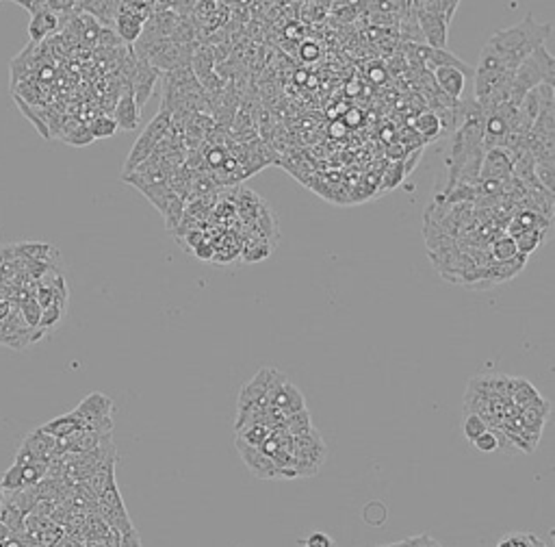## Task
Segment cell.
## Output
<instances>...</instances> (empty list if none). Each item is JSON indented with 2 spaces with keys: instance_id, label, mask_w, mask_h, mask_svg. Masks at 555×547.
<instances>
[{
  "instance_id": "obj_1",
  "label": "cell",
  "mask_w": 555,
  "mask_h": 547,
  "mask_svg": "<svg viewBox=\"0 0 555 547\" xmlns=\"http://www.w3.org/2000/svg\"><path fill=\"white\" fill-rule=\"evenodd\" d=\"M551 35H553V24L536 22L532 13H527L514 27L501 29L495 35H490L486 44H490L516 70L534 51H538L540 46H547V39Z\"/></svg>"
},
{
  "instance_id": "obj_2",
  "label": "cell",
  "mask_w": 555,
  "mask_h": 547,
  "mask_svg": "<svg viewBox=\"0 0 555 547\" xmlns=\"http://www.w3.org/2000/svg\"><path fill=\"white\" fill-rule=\"evenodd\" d=\"M538 85L555 87V59L547 46H540L514 70V79L508 87V103L518 107L525 94Z\"/></svg>"
},
{
  "instance_id": "obj_3",
  "label": "cell",
  "mask_w": 555,
  "mask_h": 547,
  "mask_svg": "<svg viewBox=\"0 0 555 547\" xmlns=\"http://www.w3.org/2000/svg\"><path fill=\"white\" fill-rule=\"evenodd\" d=\"M169 127H171V115L161 109L152 120H150V124L141 131V135L133 143L131 153H129V159H126V163H124L122 176H124V174L135 172L143 161H148L150 157H152L157 143L165 137V133L169 131Z\"/></svg>"
},
{
  "instance_id": "obj_4",
  "label": "cell",
  "mask_w": 555,
  "mask_h": 547,
  "mask_svg": "<svg viewBox=\"0 0 555 547\" xmlns=\"http://www.w3.org/2000/svg\"><path fill=\"white\" fill-rule=\"evenodd\" d=\"M155 3L150 0H133V3H119L117 7V18L113 22L115 35L119 37V41L133 46L141 33H143V24L148 20V15L152 13Z\"/></svg>"
},
{
  "instance_id": "obj_5",
  "label": "cell",
  "mask_w": 555,
  "mask_h": 547,
  "mask_svg": "<svg viewBox=\"0 0 555 547\" xmlns=\"http://www.w3.org/2000/svg\"><path fill=\"white\" fill-rule=\"evenodd\" d=\"M113 400L109 395L93 391L87 397H83V402L74 408V415L81 419L83 428L103 432V435H111L113 430Z\"/></svg>"
},
{
  "instance_id": "obj_6",
  "label": "cell",
  "mask_w": 555,
  "mask_h": 547,
  "mask_svg": "<svg viewBox=\"0 0 555 547\" xmlns=\"http://www.w3.org/2000/svg\"><path fill=\"white\" fill-rule=\"evenodd\" d=\"M287 374H282L280 369L275 367H261L254 378L245 382L239 391V408L241 406H267V395L269 391L280 382Z\"/></svg>"
},
{
  "instance_id": "obj_7",
  "label": "cell",
  "mask_w": 555,
  "mask_h": 547,
  "mask_svg": "<svg viewBox=\"0 0 555 547\" xmlns=\"http://www.w3.org/2000/svg\"><path fill=\"white\" fill-rule=\"evenodd\" d=\"M159 79H161V72L155 65H150L145 59L135 55V70L131 74L129 87H131V91L135 96V103H137L139 111L145 107V103L150 101V98H152L155 85H157Z\"/></svg>"
},
{
  "instance_id": "obj_8",
  "label": "cell",
  "mask_w": 555,
  "mask_h": 547,
  "mask_svg": "<svg viewBox=\"0 0 555 547\" xmlns=\"http://www.w3.org/2000/svg\"><path fill=\"white\" fill-rule=\"evenodd\" d=\"M267 406L271 408H278L285 417L293 415V413H299V411H304L306 408V397L304 393H301L291 380L289 376H285L280 382H278L269 395H267Z\"/></svg>"
},
{
  "instance_id": "obj_9",
  "label": "cell",
  "mask_w": 555,
  "mask_h": 547,
  "mask_svg": "<svg viewBox=\"0 0 555 547\" xmlns=\"http://www.w3.org/2000/svg\"><path fill=\"white\" fill-rule=\"evenodd\" d=\"M412 7V5H410ZM414 15H417V22H419V29H421V35H423V41L425 46L430 48H436V51H447V41H449V24L445 18L440 15H434V13H427V11H421V9H414Z\"/></svg>"
},
{
  "instance_id": "obj_10",
  "label": "cell",
  "mask_w": 555,
  "mask_h": 547,
  "mask_svg": "<svg viewBox=\"0 0 555 547\" xmlns=\"http://www.w3.org/2000/svg\"><path fill=\"white\" fill-rule=\"evenodd\" d=\"M291 452H293L295 458L304 461V463H311V465L321 469V465H323V461L327 456V445H325L323 437L313 428V430H308L304 435L293 437Z\"/></svg>"
},
{
  "instance_id": "obj_11",
  "label": "cell",
  "mask_w": 555,
  "mask_h": 547,
  "mask_svg": "<svg viewBox=\"0 0 555 547\" xmlns=\"http://www.w3.org/2000/svg\"><path fill=\"white\" fill-rule=\"evenodd\" d=\"M235 445H237V450H239L245 467L256 478H261V480H275V478H280V471H278V467L273 465V461L263 450H259V447H249V445H245V443H241L237 439H235Z\"/></svg>"
},
{
  "instance_id": "obj_12",
  "label": "cell",
  "mask_w": 555,
  "mask_h": 547,
  "mask_svg": "<svg viewBox=\"0 0 555 547\" xmlns=\"http://www.w3.org/2000/svg\"><path fill=\"white\" fill-rule=\"evenodd\" d=\"M510 176H512V161H510L508 153L501 150V148H490V150H484L479 181L503 183Z\"/></svg>"
},
{
  "instance_id": "obj_13",
  "label": "cell",
  "mask_w": 555,
  "mask_h": 547,
  "mask_svg": "<svg viewBox=\"0 0 555 547\" xmlns=\"http://www.w3.org/2000/svg\"><path fill=\"white\" fill-rule=\"evenodd\" d=\"M20 447H24L37 463H50L53 458H57V439L41 432V428L31 430L20 443Z\"/></svg>"
},
{
  "instance_id": "obj_14",
  "label": "cell",
  "mask_w": 555,
  "mask_h": 547,
  "mask_svg": "<svg viewBox=\"0 0 555 547\" xmlns=\"http://www.w3.org/2000/svg\"><path fill=\"white\" fill-rule=\"evenodd\" d=\"M117 124V131H137L141 122V111L135 103V96L131 89H124L122 96L117 98V105L111 115Z\"/></svg>"
},
{
  "instance_id": "obj_15",
  "label": "cell",
  "mask_w": 555,
  "mask_h": 547,
  "mask_svg": "<svg viewBox=\"0 0 555 547\" xmlns=\"http://www.w3.org/2000/svg\"><path fill=\"white\" fill-rule=\"evenodd\" d=\"M432 79H434L436 87L445 94L447 101L458 103L462 98L466 77L460 70H456V67H434L432 70Z\"/></svg>"
},
{
  "instance_id": "obj_16",
  "label": "cell",
  "mask_w": 555,
  "mask_h": 547,
  "mask_svg": "<svg viewBox=\"0 0 555 547\" xmlns=\"http://www.w3.org/2000/svg\"><path fill=\"white\" fill-rule=\"evenodd\" d=\"M59 27H61V20H59V15H55L53 11L48 9L46 0H44V7H41V9H37L35 13H31V22H29V29H27V33H29V37H31V44L35 46V44L44 41L48 35L57 33V31H59Z\"/></svg>"
},
{
  "instance_id": "obj_17",
  "label": "cell",
  "mask_w": 555,
  "mask_h": 547,
  "mask_svg": "<svg viewBox=\"0 0 555 547\" xmlns=\"http://www.w3.org/2000/svg\"><path fill=\"white\" fill-rule=\"evenodd\" d=\"M551 413V402L549 400H540L534 406H527L518 413V421L525 432H529L536 439H542V430L547 426V419Z\"/></svg>"
},
{
  "instance_id": "obj_18",
  "label": "cell",
  "mask_w": 555,
  "mask_h": 547,
  "mask_svg": "<svg viewBox=\"0 0 555 547\" xmlns=\"http://www.w3.org/2000/svg\"><path fill=\"white\" fill-rule=\"evenodd\" d=\"M117 0H81L79 11L93 18L103 29H111L117 18Z\"/></svg>"
},
{
  "instance_id": "obj_19",
  "label": "cell",
  "mask_w": 555,
  "mask_h": 547,
  "mask_svg": "<svg viewBox=\"0 0 555 547\" xmlns=\"http://www.w3.org/2000/svg\"><path fill=\"white\" fill-rule=\"evenodd\" d=\"M215 51L213 46H209L207 41H195L193 44V55H191V72L193 77L197 79V83L202 79H207L209 74L215 72Z\"/></svg>"
},
{
  "instance_id": "obj_20",
  "label": "cell",
  "mask_w": 555,
  "mask_h": 547,
  "mask_svg": "<svg viewBox=\"0 0 555 547\" xmlns=\"http://www.w3.org/2000/svg\"><path fill=\"white\" fill-rule=\"evenodd\" d=\"M124 183H129V185H133V187H137L150 202H152L157 209H159V213L163 215L165 213V209H167V205H169V200L174 198V191L169 189V185H167V181H163V183H139V181H131V179H124Z\"/></svg>"
},
{
  "instance_id": "obj_21",
  "label": "cell",
  "mask_w": 555,
  "mask_h": 547,
  "mask_svg": "<svg viewBox=\"0 0 555 547\" xmlns=\"http://www.w3.org/2000/svg\"><path fill=\"white\" fill-rule=\"evenodd\" d=\"M39 428H41V432H46V435H50L53 439L59 441V439H67L74 432H79L83 428V424H81V419L74 415V411H72V413H65V415H59L55 419L46 421V424L39 426Z\"/></svg>"
},
{
  "instance_id": "obj_22",
  "label": "cell",
  "mask_w": 555,
  "mask_h": 547,
  "mask_svg": "<svg viewBox=\"0 0 555 547\" xmlns=\"http://www.w3.org/2000/svg\"><path fill=\"white\" fill-rule=\"evenodd\" d=\"M544 397L540 395V391L525 378H514V385H512V393H510V402L514 406H518L521 411L527 408V406H534L538 404Z\"/></svg>"
},
{
  "instance_id": "obj_23",
  "label": "cell",
  "mask_w": 555,
  "mask_h": 547,
  "mask_svg": "<svg viewBox=\"0 0 555 547\" xmlns=\"http://www.w3.org/2000/svg\"><path fill=\"white\" fill-rule=\"evenodd\" d=\"M414 131L423 137V141L438 139V137L443 135L440 115H438L436 111H423V113L414 120Z\"/></svg>"
},
{
  "instance_id": "obj_24",
  "label": "cell",
  "mask_w": 555,
  "mask_h": 547,
  "mask_svg": "<svg viewBox=\"0 0 555 547\" xmlns=\"http://www.w3.org/2000/svg\"><path fill=\"white\" fill-rule=\"evenodd\" d=\"M410 5L414 9H421V11H427V13L440 15L447 22L453 20V15H456V11L460 7L458 0H414V3H410Z\"/></svg>"
},
{
  "instance_id": "obj_25",
  "label": "cell",
  "mask_w": 555,
  "mask_h": 547,
  "mask_svg": "<svg viewBox=\"0 0 555 547\" xmlns=\"http://www.w3.org/2000/svg\"><path fill=\"white\" fill-rule=\"evenodd\" d=\"M59 137H61V141H65L70 146H89L93 141L87 124H83L79 120H67L65 127H63V133Z\"/></svg>"
},
{
  "instance_id": "obj_26",
  "label": "cell",
  "mask_w": 555,
  "mask_h": 547,
  "mask_svg": "<svg viewBox=\"0 0 555 547\" xmlns=\"http://www.w3.org/2000/svg\"><path fill=\"white\" fill-rule=\"evenodd\" d=\"M549 237V231H525L521 233L514 243H516V252L523 255V257H529L536 247H540Z\"/></svg>"
},
{
  "instance_id": "obj_27",
  "label": "cell",
  "mask_w": 555,
  "mask_h": 547,
  "mask_svg": "<svg viewBox=\"0 0 555 547\" xmlns=\"http://www.w3.org/2000/svg\"><path fill=\"white\" fill-rule=\"evenodd\" d=\"M20 317L27 324L29 330H37L39 328V319H41V307L37 304L35 295H27L24 300H20Z\"/></svg>"
},
{
  "instance_id": "obj_28",
  "label": "cell",
  "mask_w": 555,
  "mask_h": 547,
  "mask_svg": "<svg viewBox=\"0 0 555 547\" xmlns=\"http://www.w3.org/2000/svg\"><path fill=\"white\" fill-rule=\"evenodd\" d=\"M87 129L91 133L93 139H105V137H111L117 133V124L111 115L107 113H98L89 124H87Z\"/></svg>"
},
{
  "instance_id": "obj_29",
  "label": "cell",
  "mask_w": 555,
  "mask_h": 547,
  "mask_svg": "<svg viewBox=\"0 0 555 547\" xmlns=\"http://www.w3.org/2000/svg\"><path fill=\"white\" fill-rule=\"evenodd\" d=\"M285 428L291 437H299V435H304L308 430H313V417L308 413V408L304 411H299V413H293L285 419Z\"/></svg>"
},
{
  "instance_id": "obj_30",
  "label": "cell",
  "mask_w": 555,
  "mask_h": 547,
  "mask_svg": "<svg viewBox=\"0 0 555 547\" xmlns=\"http://www.w3.org/2000/svg\"><path fill=\"white\" fill-rule=\"evenodd\" d=\"M269 428L265 426V424H254V426H247V428H243V430H239L237 432V441H241V443H245V445H249V447H263V443L269 439Z\"/></svg>"
},
{
  "instance_id": "obj_31",
  "label": "cell",
  "mask_w": 555,
  "mask_h": 547,
  "mask_svg": "<svg viewBox=\"0 0 555 547\" xmlns=\"http://www.w3.org/2000/svg\"><path fill=\"white\" fill-rule=\"evenodd\" d=\"M516 255H518L516 252V243L508 235H499L492 241V245H490V257H492V261H510Z\"/></svg>"
},
{
  "instance_id": "obj_32",
  "label": "cell",
  "mask_w": 555,
  "mask_h": 547,
  "mask_svg": "<svg viewBox=\"0 0 555 547\" xmlns=\"http://www.w3.org/2000/svg\"><path fill=\"white\" fill-rule=\"evenodd\" d=\"M65 307L63 302H55V304H50L46 309H41V319H39V328L41 333H48V330H53L59 321L63 319L65 315Z\"/></svg>"
},
{
  "instance_id": "obj_33",
  "label": "cell",
  "mask_w": 555,
  "mask_h": 547,
  "mask_svg": "<svg viewBox=\"0 0 555 547\" xmlns=\"http://www.w3.org/2000/svg\"><path fill=\"white\" fill-rule=\"evenodd\" d=\"M536 181L540 183V187L549 193L555 191V161H542V163H536Z\"/></svg>"
},
{
  "instance_id": "obj_34",
  "label": "cell",
  "mask_w": 555,
  "mask_h": 547,
  "mask_svg": "<svg viewBox=\"0 0 555 547\" xmlns=\"http://www.w3.org/2000/svg\"><path fill=\"white\" fill-rule=\"evenodd\" d=\"M486 430H488V426H486V421H484L482 417L471 415V413H466V415L462 417V432H464L466 441L473 443L477 437H482Z\"/></svg>"
},
{
  "instance_id": "obj_35",
  "label": "cell",
  "mask_w": 555,
  "mask_h": 547,
  "mask_svg": "<svg viewBox=\"0 0 555 547\" xmlns=\"http://www.w3.org/2000/svg\"><path fill=\"white\" fill-rule=\"evenodd\" d=\"M401 176H403V161H401V159H397V161H393V163H391L388 172H386L384 176H382V189H384V191H388V189H395V187L401 183Z\"/></svg>"
},
{
  "instance_id": "obj_36",
  "label": "cell",
  "mask_w": 555,
  "mask_h": 547,
  "mask_svg": "<svg viewBox=\"0 0 555 547\" xmlns=\"http://www.w3.org/2000/svg\"><path fill=\"white\" fill-rule=\"evenodd\" d=\"M497 547H532V543H529L527 532H510L499 539Z\"/></svg>"
},
{
  "instance_id": "obj_37",
  "label": "cell",
  "mask_w": 555,
  "mask_h": 547,
  "mask_svg": "<svg viewBox=\"0 0 555 547\" xmlns=\"http://www.w3.org/2000/svg\"><path fill=\"white\" fill-rule=\"evenodd\" d=\"M473 445L477 447L479 452H495V450H499V443H497V437H495L492 430H486L482 437H477L473 441Z\"/></svg>"
},
{
  "instance_id": "obj_38",
  "label": "cell",
  "mask_w": 555,
  "mask_h": 547,
  "mask_svg": "<svg viewBox=\"0 0 555 547\" xmlns=\"http://www.w3.org/2000/svg\"><path fill=\"white\" fill-rule=\"evenodd\" d=\"M301 547H337V545H334V539L327 536L325 532H313L311 536L301 541Z\"/></svg>"
},
{
  "instance_id": "obj_39",
  "label": "cell",
  "mask_w": 555,
  "mask_h": 547,
  "mask_svg": "<svg viewBox=\"0 0 555 547\" xmlns=\"http://www.w3.org/2000/svg\"><path fill=\"white\" fill-rule=\"evenodd\" d=\"M299 55L304 57L306 61H315V59L319 57V48H317L315 44H311V41H304V44H301Z\"/></svg>"
},
{
  "instance_id": "obj_40",
  "label": "cell",
  "mask_w": 555,
  "mask_h": 547,
  "mask_svg": "<svg viewBox=\"0 0 555 547\" xmlns=\"http://www.w3.org/2000/svg\"><path fill=\"white\" fill-rule=\"evenodd\" d=\"M384 70H371V79L375 81V83H380V81H384Z\"/></svg>"
},
{
  "instance_id": "obj_41",
  "label": "cell",
  "mask_w": 555,
  "mask_h": 547,
  "mask_svg": "<svg viewBox=\"0 0 555 547\" xmlns=\"http://www.w3.org/2000/svg\"><path fill=\"white\" fill-rule=\"evenodd\" d=\"M529 543H532V547H547L538 536H534V534H529Z\"/></svg>"
},
{
  "instance_id": "obj_42",
  "label": "cell",
  "mask_w": 555,
  "mask_h": 547,
  "mask_svg": "<svg viewBox=\"0 0 555 547\" xmlns=\"http://www.w3.org/2000/svg\"><path fill=\"white\" fill-rule=\"evenodd\" d=\"M3 500H5V491L0 489V506H3Z\"/></svg>"
}]
</instances>
